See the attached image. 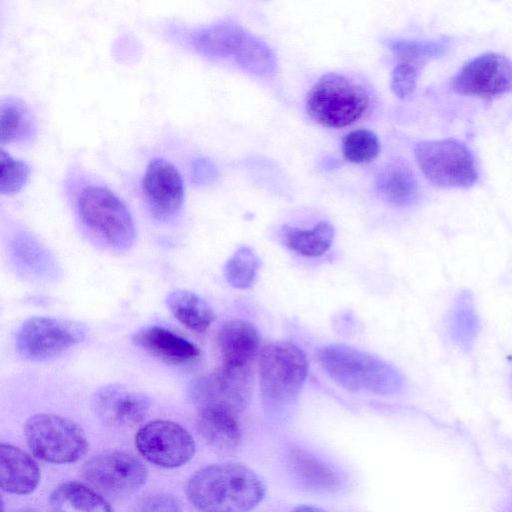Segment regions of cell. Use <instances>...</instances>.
Here are the masks:
<instances>
[{
    "label": "cell",
    "mask_w": 512,
    "mask_h": 512,
    "mask_svg": "<svg viewBox=\"0 0 512 512\" xmlns=\"http://www.w3.org/2000/svg\"><path fill=\"white\" fill-rule=\"evenodd\" d=\"M0 482L2 490L17 495L33 492L40 482L37 463L23 450L0 444Z\"/></svg>",
    "instance_id": "cell-18"
},
{
    "label": "cell",
    "mask_w": 512,
    "mask_h": 512,
    "mask_svg": "<svg viewBox=\"0 0 512 512\" xmlns=\"http://www.w3.org/2000/svg\"><path fill=\"white\" fill-rule=\"evenodd\" d=\"M370 95L354 79L339 73L323 75L310 89L306 112L327 128H343L358 121L368 110Z\"/></svg>",
    "instance_id": "cell-5"
},
{
    "label": "cell",
    "mask_w": 512,
    "mask_h": 512,
    "mask_svg": "<svg viewBox=\"0 0 512 512\" xmlns=\"http://www.w3.org/2000/svg\"><path fill=\"white\" fill-rule=\"evenodd\" d=\"M420 70L418 66L399 62L391 75L390 86L393 93L401 99L411 96L416 89Z\"/></svg>",
    "instance_id": "cell-32"
},
{
    "label": "cell",
    "mask_w": 512,
    "mask_h": 512,
    "mask_svg": "<svg viewBox=\"0 0 512 512\" xmlns=\"http://www.w3.org/2000/svg\"><path fill=\"white\" fill-rule=\"evenodd\" d=\"M92 406L104 424L114 428H131L146 418L150 400L141 392L111 384L95 391Z\"/></svg>",
    "instance_id": "cell-15"
},
{
    "label": "cell",
    "mask_w": 512,
    "mask_h": 512,
    "mask_svg": "<svg viewBox=\"0 0 512 512\" xmlns=\"http://www.w3.org/2000/svg\"><path fill=\"white\" fill-rule=\"evenodd\" d=\"M308 374L304 351L289 341L266 345L259 356V383L264 407L279 413L298 398Z\"/></svg>",
    "instance_id": "cell-3"
},
{
    "label": "cell",
    "mask_w": 512,
    "mask_h": 512,
    "mask_svg": "<svg viewBox=\"0 0 512 512\" xmlns=\"http://www.w3.org/2000/svg\"><path fill=\"white\" fill-rule=\"evenodd\" d=\"M217 342L222 365L248 367L258 353L260 336L252 323L230 320L221 326Z\"/></svg>",
    "instance_id": "cell-17"
},
{
    "label": "cell",
    "mask_w": 512,
    "mask_h": 512,
    "mask_svg": "<svg viewBox=\"0 0 512 512\" xmlns=\"http://www.w3.org/2000/svg\"><path fill=\"white\" fill-rule=\"evenodd\" d=\"M258 269V258L248 247L238 249L225 265V276L230 285L246 289L252 285Z\"/></svg>",
    "instance_id": "cell-30"
},
{
    "label": "cell",
    "mask_w": 512,
    "mask_h": 512,
    "mask_svg": "<svg viewBox=\"0 0 512 512\" xmlns=\"http://www.w3.org/2000/svg\"><path fill=\"white\" fill-rule=\"evenodd\" d=\"M144 201L151 215L160 221L170 220L181 210L185 188L178 169L163 158L152 159L142 179Z\"/></svg>",
    "instance_id": "cell-14"
},
{
    "label": "cell",
    "mask_w": 512,
    "mask_h": 512,
    "mask_svg": "<svg viewBox=\"0 0 512 512\" xmlns=\"http://www.w3.org/2000/svg\"><path fill=\"white\" fill-rule=\"evenodd\" d=\"M1 176L0 192L3 195H14L26 185L30 167L22 160L12 157L5 150H1Z\"/></svg>",
    "instance_id": "cell-31"
},
{
    "label": "cell",
    "mask_w": 512,
    "mask_h": 512,
    "mask_svg": "<svg viewBox=\"0 0 512 512\" xmlns=\"http://www.w3.org/2000/svg\"><path fill=\"white\" fill-rule=\"evenodd\" d=\"M13 253L23 269L38 277L49 274L51 259L47 251L31 235L18 234L13 242Z\"/></svg>",
    "instance_id": "cell-28"
},
{
    "label": "cell",
    "mask_w": 512,
    "mask_h": 512,
    "mask_svg": "<svg viewBox=\"0 0 512 512\" xmlns=\"http://www.w3.org/2000/svg\"><path fill=\"white\" fill-rule=\"evenodd\" d=\"M84 478L93 486L110 494H129L147 479V468L134 455L110 450L88 459L82 468Z\"/></svg>",
    "instance_id": "cell-12"
},
{
    "label": "cell",
    "mask_w": 512,
    "mask_h": 512,
    "mask_svg": "<svg viewBox=\"0 0 512 512\" xmlns=\"http://www.w3.org/2000/svg\"><path fill=\"white\" fill-rule=\"evenodd\" d=\"M282 235L291 250L306 257H318L332 245L334 228L329 222L320 221L311 229L284 226Z\"/></svg>",
    "instance_id": "cell-25"
},
{
    "label": "cell",
    "mask_w": 512,
    "mask_h": 512,
    "mask_svg": "<svg viewBox=\"0 0 512 512\" xmlns=\"http://www.w3.org/2000/svg\"><path fill=\"white\" fill-rule=\"evenodd\" d=\"M14 512H38V511L30 509V508H23V509L16 510Z\"/></svg>",
    "instance_id": "cell-36"
},
{
    "label": "cell",
    "mask_w": 512,
    "mask_h": 512,
    "mask_svg": "<svg viewBox=\"0 0 512 512\" xmlns=\"http://www.w3.org/2000/svg\"><path fill=\"white\" fill-rule=\"evenodd\" d=\"M190 502L202 512H249L265 496V485L239 463L209 465L197 471L186 488Z\"/></svg>",
    "instance_id": "cell-1"
},
{
    "label": "cell",
    "mask_w": 512,
    "mask_h": 512,
    "mask_svg": "<svg viewBox=\"0 0 512 512\" xmlns=\"http://www.w3.org/2000/svg\"><path fill=\"white\" fill-rule=\"evenodd\" d=\"M218 176L217 167L206 158L196 159L191 168L192 180L198 185L212 183Z\"/></svg>",
    "instance_id": "cell-34"
},
{
    "label": "cell",
    "mask_w": 512,
    "mask_h": 512,
    "mask_svg": "<svg viewBox=\"0 0 512 512\" xmlns=\"http://www.w3.org/2000/svg\"><path fill=\"white\" fill-rule=\"evenodd\" d=\"M139 453L162 468H177L189 462L195 453L192 435L180 424L164 419L143 425L135 436Z\"/></svg>",
    "instance_id": "cell-11"
},
{
    "label": "cell",
    "mask_w": 512,
    "mask_h": 512,
    "mask_svg": "<svg viewBox=\"0 0 512 512\" xmlns=\"http://www.w3.org/2000/svg\"><path fill=\"white\" fill-rule=\"evenodd\" d=\"M418 167L434 185L468 188L478 179L476 160L470 149L453 139L419 142L414 148Z\"/></svg>",
    "instance_id": "cell-7"
},
{
    "label": "cell",
    "mask_w": 512,
    "mask_h": 512,
    "mask_svg": "<svg viewBox=\"0 0 512 512\" xmlns=\"http://www.w3.org/2000/svg\"><path fill=\"white\" fill-rule=\"evenodd\" d=\"M318 358L330 378L352 392L388 395L403 384L401 374L393 366L347 345H328L320 350Z\"/></svg>",
    "instance_id": "cell-2"
},
{
    "label": "cell",
    "mask_w": 512,
    "mask_h": 512,
    "mask_svg": "<svg viewBox=\"0 0 512 512\" xmlns=\"http://www.w3.org/2000/svg\"><path fill=\"white\" fill-rule=\"evenodd\" d=\"M53 512H113L109 502L79 482H65L49 498Z\"/></svg>",
    "instance_id": "cell-22"
},
{
    "label": "cell",
    "mask_w": 512,
    "mask_h": 512,
    "mask_svg": "<svg viewBox=\"0 0 512 512\" xmlns=\"http://www.w3.org/2000/svg\"><path fill=\"white\" fill-rule=\"evenodd\" d=\"M342 152L344 158L351 163H369L378 156L380 141L370 130H353L342 139Z\"/></svg>",
    "instance_id": "cell-29"
},
{
    "label": "cell",
    "mask_w": 512,
    "mask_h": 512,
    "mask_svg": "<svg viewBox=\"0 0 512 512\" xmlns=\"http://www.w3.org/2000/svg\"><path fill=\"white\" fill-rule=\"evenodd\" d=\"M459 94L496 97L512 89V64L503 55L485 53L467 62L452 80Z\"/></svg>",
    "instance_id": "cell-13"
},
{
    "label": "cell",
    "mask_w": 512,
    "mask_h": 512,
    "mask_svg": "<svg viewBox=\"0 0 512 512\" xmlns=\"http://www.w3.org/2000/svg\"><path fill=\"white\" fill-rule=\"evenodd\" d=\"M85 336V328L74 321L34 316L25 320L19 327L16 348L24 359L43 361L81 343Z\"/></svg>",
    "instance_id": "cell-8"
},
{
    "label": "cell",
    "mask_w": 512,
    "mask_h": 512,
    "mask_svg": "<svg viewBox=\"0 0 512 512\" xmlns=\"http://www.w3.org/2000/svg\"><path fill=\"white\" fill-rule=\"evenodd\" d=\"M375 183L380 195L395 205H408L417 198L416 177L403 160L395 159L387 163L379 171Z\"/></svg>",
    "instance_id": "cell-21"
},
{
    "label": "cell",
    "mask_w": 512,
    "mask_h": 512,
    "mask_svg": "<svg viewBox=\"0 0 512 512\" xmlns=\"http://www.w3.org/2000/svg\"><path fill=\"white\" fill-rule=\"evenodd\" d=\"M236 416L221 408H201L198 409L197 427L210 446L221 452H231L242 439Z\"/></svg>",
    "instance_id": "cell-19"
},
{
    "label": "cell",
    "mask_w": 512,
    "mask_h": 512,
    "mask_svg": "<svg viewBox=\"0 0 512 512\" xmlns=\"http://www.w3.org/2000/svg\"><path fill=\"white\" fill-rule=\"evenodd\" d=\"M1 144H25L36 135V122L29 107L20 99L6 98L0 105Z\"/></svg>",
    "instance_id": "cell-23"
},
{
    "label": "cell",
    "mask_w": 512,
    "mask_h": 512,
    "mask_svg": "<svg viewBox=\"0 0 512 512\" xmlns=\"http://www.w3.org/2000/svg\"><path fill=\"white\" fill-rule=\"evenodd\" d=\"M293 512H325L324 510L311 506V505H302L297 507Z\"/></svg>",
    "instance_id": "cell-35"
},
{
    "label": "cell",
    "mask_w": 512,
    "mask_h": 512,
    "mask_svg": "<svg viewBox=\"0 0 512 512\" xmlns=\"http://www.w3.org/2000/svg\"><path fill=\"white\" fill-rule=\"evenodd\" d=\"M180 41L199 55L211 60H232L242 70L257 37L242 26L222 21L194 29L176 31Z\"/></svg>",
    "instance_id": "cell-9"
},
{
    "label": "cell",
    "mask_w": 512,
    "mask_h": 512,
    "mask_svg": "<svg viewBox=\"0 0 512 512\" xmlns=\"http://www.w3.org/2000/svg\"><path fill=\"white\" fill-rule=\"evenodd\" d=\"M451 338L462 349L468 350L478 334L479 319L470 293L463 292L457 298L448 318Z\"/></svg>",
    "instance_id": "cell-26"
},
{
    "label": "cell",
    "mask_w": 512,
    "mask_h": 512,
    "mask_svg": "<svg viewBox=\"0 0 512 512\" xmlns=\"http://www.w3.org/2000/svg\"><path fill=\"white\" fill-rule=\"evenodd\" d=\"M386 46L399 59V62L409 63L419 68L429 60L439 57L445 49L442 42L390 39Z\"/></svg>",
    "instance_id": "cell-27"
},
{
    "label": "cell",
    "mask_w": 512,
    "mask_h": 512,
    "mask_svg": "<svg viewBox=\"0 0 512 512\" xmlns=\"http://www.w3.org/2000/svg\"><path fill=\"white\" fill-rule=\"evenodd\" d=\"M24 435L33 454L53 464L76 462L88 448L86 434L76 422L52 413L31 416Z\"/></svg>",
    "instance_id": "cell-6"
},
{
    "label": "cell",
    "mask_w": 512,
    "mask_h": 512,
    "mask_svg": "<svg viewBox=\"0 0 512 512\" xmlns=\"http://www.w3.org/2000/svg\"><path fill=\"white\" fill-rule=\"evenodd\" d=\"M75 207L82 224L117 249H127L135 239V224L124 201L108 187L85 182L77 186Z\"/></svg>",
    "instance_id": "cell-4"
},
{
    "label": "cell",
    "mask_w": 512,
    "mask_h": 512,
    "mask_svg": "<svg viewBox=\"0 0 512 512\" xmlns=\"http://www.w3.org/2000/svg\"><path fill=\"white\" fill-rule=\"evenodd\" d=\"M139 512H183L178 500L166 493H157L147 497Z\"/></svg>",
    "instance_id": "cell-33"
},
{
    "label": "cell",
    "mask_w": 512,
    "mask_h": 512,
    "mask_svg": "<svg viewBox=\"0 0 512 512\" xmlns=\"http://www.w3.org/2000/svg\"><path fill=\"white\" fill-rule=\"evenodd\" d=\"M253 374L248 367L222 365L191 387V397L198 409L221 408L234 414L243 412L250 403Z\"/></svg>",
    "instance_id": "cell-10"
},
{
    "label": "cell",
    "mask_w": 512,
    "mask_h": 512,
    "mask_svg": "<svg viewBox=\"0 0 512 512\" xmlns=\"http://www.w3.org/2000/svg\"><path fill=\"white\" fill-rule=\"evenodd\" d=\"M166 304L173 316L188 329L203 333L214 320L210 305L197 294L183 289L170 292Z\"/></svg>",
    "instance_id": "cell-24"
},
{
    "label": "cell",
    "mask_w": 512,
    "mask_h": 512,
    "mask_svg": "<svg viewBox=\"0 0 512 512\" xmlns=\"http://www.w3.org/2000/svg\"><path fill=\"white\" fill-rule=\"evenodd\" d=\"M132 342L159 359L175 365L189 364L200 356L198 347L161 326H148L134 333Z\"/></svg>",
    "instance_id": "cell-16"
},
{
    "label": "cell",
    "mask_w": 512,
    "mask_h": 512,
    "mask_svg": "<svg viewBox=\"0 0 512 512\" xmlns=\"http://www.w3.org/2000/svg\"><path fill=\"white\" fill-rule=\"evenodd\" d=\"M288 465L296 480L309 490L330 493L339 488L340 479L332 468L306 450L291 449Z\"/></svg>",
    "instance_id": "cell-20"
}]
</instances>
